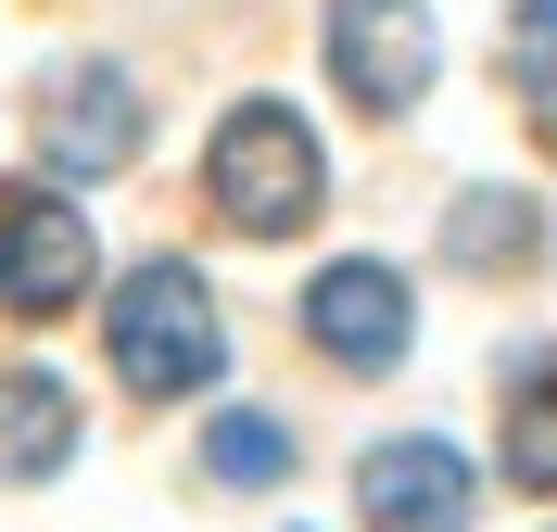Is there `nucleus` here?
<instances>
[{
  "label": "nucleus",
  "mask_w": 557,
  "mask_h": 532,
  "mask_svg": "<svg viewBox=\"0 0 557 532\" xmlns=\"http://www.w3.org/2000/svg\"><path fill=\"white\" fill-rule=\"evenodd\" d=\"M203 469H215V482H242V495H267V482H292V431L253 419V406H228V419L203 431Z\"/></svg>",
  "instance_id": "10"
},
{
  "label": "nucleus",
  "mask_w": 557,
  "mask_h": 532,
  "mask_svg": "<svg viewBox=\"0 0 557 532\" xmlns=\"http://www.w3.org/2000/svg\"><path fill=\"white\" fill-rule=\"evenodd\" d=\"M89 215L64 190H0V318H64L89 292Z\"/></svg>",
  "instance_id": "4"
},
{
  "label": "nucleus",
  "mask_w": 557,
  "mask_h": 532,
  "mask_svg": "<svg viewBox=\"0 0 557 532\" xmlns=\"http://www.w3.org/2000/svg\"><path fill=\"white\" fill-rule=\"evenodd\" d=\"M330 64L368 114H406L444 64V38H431V0H330Z\"/></svg>",
  "instance_id": "7"
},
{
  "label": "nucleus",
  "mask_w": 557,
  "mask_h": 532,
  "mask_svg": "<svg viewBox=\"0 0 557 532\" xmlns=\"http://www.w3.org/2000/svg\"><path fill=\"white\" fill-rule=\"evenodd\" d=\"M444 242H456V267H520V253H532V203H520V190H469Z\"/></svg>",
  "instance_id": "11"
},
{
  "label": "nucleus",
  "mask_w": 557,
  "mask_h": 532,
  "mask_svg": "<svg viewBox=\"0 0 557 532\" xmlns=\"http://www.w3.org/2000/svg\"><path fill=\"white\" fill-rule=\"evenodd\" d=\"M38 165L51 177H127L139 165V89L127 64H64L38 89Z\"/></svg>",
  "instance_id": "6"
},
{
  "label": "nucleus",
  "mask_w": 557,
  "mask_h": 532,
  "mask_svg": "<svg viewBox=\"0 0 557 532\" xmlns=\"http://www.w3.org/2000/svg\"><path fill=\"white\" fill-rule=\"evenodd\" d=\"M406 267H381V253H343V267H317L305 280V343L330 355V368H355V381H381V368H406Z\"/></svg>",
  "instance_id": "3"
},
{
  "label": "nucleus",
  "mask_w": 557,
  "mask_h": 532,
  "mask_svg": "<svg viewBox=\"0 0 557 532\" xmlns=\"http://www.w3.org/2000/svg\"><path fill=\"white\" fill-rule=\"evenodd\" d=\"M203 190L242 242H292L330 203V152H317V127L292 102H242V114H215V140H203Z\"/></svg>",
  "instance_id": "2"
},
{
  "label": "nucleus",
  "mask_w": 557,
  "mask_h": 532,
  "mask_svg": "<svg viewBox=\"0 0 557 532\" xmlns=\"http://www.w3.org/2000/svg\"><path fill=\"white\" fill-rule=\"evenodd\" d=\"M532 51H557V0H520V64Z\"/></svg>",
  "instance_id": "13"
},
{
  "label": "nucleus",
  "mask_w": 557,
  "mask_h": 532,
  "mask_svg": "<svg viewBox=\"0 0 557 532\" xmlns=\"http://www.w3.org/2000/svg\"><path fill=\"white\" fill-rule=\"evenodd\" d=\"M520 114L557 140V51H532V64H520Z\"/></svg>",
  "instance_id": "12"
},
{
  "label": "nucleus",
  "mask_w": 557,
  "mask_h": 532,
  "mask_svg": "<svg viewBox=\"0 0 557 532\" xmlns=\"http://www.w3.org/2000/svg\"><path fill=\"white\" fill-rule=\"evenodd\" d=\"M507 482L557 495V355H520V381H507Z\"/></svg>",
  "instance_id": "9"
},
{
  "label": "nucleus",
  "mask_w": 557,
  "mask_h": 532,
  "mask_svg": "<svg viewBox=\"0 0 557 532\" xmlns=\"http://www.w3.org/2000/svg\"><path fill=\"white\" fill-rule=\"evenodd\" d=\"M76 457V393L51 368H0V482H51Z\"/></svg>",
  "instance_id": "8"
},
{
  "label": "nucleus",
  "mask_w": 557,
  "mask_h": 532,
  "mask_svg": "<svg viewBox=\"0 0 557 532\" xmlns=\"http://www.w3.org/2000/svg\"><path fill=\"white\" fill-rule=\"evenodd\" d=\"M102 343H114V381L139 393V406H165V393H203L215 368H228V318H215V292L177 267V253H152V267H127L102 305Z\"/></svg>",
  "instance_id": "1"
},
{
  "label": "nucleus",
  "mask_w": 557,
  "mask_h": 532,
  "mask_svg": "<svg viewBox=\"0 0 557 532\" xmlns=\"http://www.w3.org/2000/svg\"><path fill=\"white\" fill-rule=\"evenodd\" d=\"M355 507H368V532H469L482 469L456 457L444 431H393V444H368V469H355Z\"/></svg>",
  "instance_id": "5"
}]
</instances>
